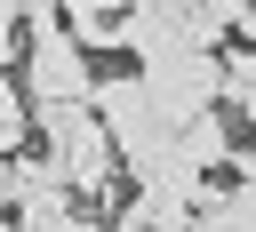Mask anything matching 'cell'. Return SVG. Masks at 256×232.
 <instances>
[{
	"mask_svg": "<svg viewBox=\"0 0 256 232\" xmlns=\"http://www.w3.org/2000/svg\"><path fill=\"white\" fill-rule=\"evenodd\" d=\"M144 72V88L168 104V112H192V104H216V80H224V64H216V48H192V40H168L160 56H144L136 64Z\"/></svg>",
	"mask_w": 256,
	"mask_h": 232,
	"instance_id": "7a4b0ae2",
	"label": "cell"
},
{
	"mask_svg": "<svg viewBox=\"0 0 256 232\" xmlns=\"http://www.w3.org/2000/svg\"><path fill=\"white\" fill-rule=\"evenodd\" d=\"M16 144H32V96H24V80L0 64V152H16Z\"/></svg>",
	"mask_w": 256,
	"mask_h": 232,
	"instance_id": "277c9868",
	"label": "cell"
},
{
	"mask_svg": "<svg viewBox=\"0 0 256 232\" xmlns=\"http://www.w3.org/2000/svg\"><path fill=\"white\" fill-rule=\"evenodd\" d=\"M88 112L104 120V136H112V152H120L128 176H160V168H168V128H176V112L144 88V72H96V80H88Z\"/></svg>",
	"mask_w": 256,
	"mask_h": 232,
	"instance_id": "6da1fadb",
	"label": "cell"
},
{
	"mask_svg": "<svg viewBox=\"0 0 256 232\" xmlns=\"http://www.w3.org/2000/svg\"><path fill=\"white\" fill-rule=\"evenodd\" d=\"M232 40H248V48H256V0H232Z\"/></svg>",
	"mask_w": 256,
	"mask_h": 232,
	"instance_id": "5b68a950",
	"label": "cell"
},
{
	"mask_svg": "<svg viewBox=\"0 0 256 232\" xmlns=\"http://www.w3.org/2000/svg\"><path fill=\"white\" fill-rule=\"evenodd\" d=\"M112 224H120V232H184V224H192V200H184L176 184H136V192L112 208Z\"/></svg>",
	"mask_w": 256,
	"mask_h": 232,
	"instance_id": "3957f363",
	"label": "cell"
},
{
	"mask_svg": "<svg viewBox=\"0 0 256 232\" xmlns=\"http://www.w3.org/2000/svg\"><path fill=\"white\" fill-rule=\"evenodd\" d=\"M0 216H8V168H0Z\"/></svg>",
	"mask_w": 256,
	"mask_h": 232,
	"instance_id": "52a82bcc",
	"label": "cell"
},
{
	"mask_svg": "<svg viewBox=\"0 0 256 232\" xmlns=\"http://www.w3.org/2000/svg\"><path fill=\"white\" fill-rule=\"evenodd\" d=\"M16 56V0H0V64Z\"/></svg>",
	"mask_w": 256,
	"mask_h": 232,
	"instance_id": "8992f818",
	"label": "cell"
}]
</instances>
